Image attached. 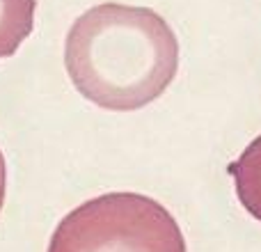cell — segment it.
<instances>
[{
  "label": "cell",
  "instance_id": "5b68a950",
  "mask_svg": "<svg viewBox=\"0 0 261 252\" xmlns=\"http://www.w3.org/2000/svg\"><path fill=\"white\" fill-rule=\"evenodd\" d=\"M5 188H7V167H5V156L0 152V209L5 202Z\"/></svg>",
  "mask_w": 261,
  "mask_h": 252
},
{
  "label": "cell",
  "instance_id": "3957f363",
  "mask_svg": "<svg viewBox=\"0 0 261 252\" xmlns=\"http://www.w3.org/2000/svg\"><path fill=\"white\" fill-rule=\"evenodd\" d=\"M229 174L234 177L236 195L245 211L261 220V135L254 138L231 163Z\"/></svg>",
  "mask_w": 261,
  "mask_h": 252
},
{
  "label": "cell",
  "instance_id": "277c9868",
  "mask_svg": "<svg viewBox=\"0 0 261 252\" xmlns=\"http://www.w3.org/2000/svg\"><path fill=\"white\" fill-rule=\"evenodd\" d=\"M37 0H0V60L9 58L35 26Z\"/></svg>",
  "mask_w": 261,
  "mask_h": 252
},
{
  "label": "cell",
  "instance_id": "7a4b0ae2",
  "mask_svg": "<svg viewBox=\"0 0 261 252\" xmlns=\"http://www.w3.org/2000/svg\"><path fill=\"white\" fill-rule=\"evenodd\" d=\"M48 252H188L179 222L140 193H106L60 220Z\"/></svg>",
  "mask_w": 261,
  "mask_h": 252
},
{
  "label": "cell",
  "instance_id": "6da1fadb",
  "mask_svg": "<svg viewBox=\"0 0 261 252\" xmlns=\"http://www.w3.org/2000/svg\"><path fill=\"white\" fill-rule=\"evenodd\" d=\"M64 64L85 99L128 113L156 101L174 81L179 41L153 9L103 3L73 21Z\"/></svg>",
  "mask_w": 261,
  "mask_h": 252
}]
</instances>
